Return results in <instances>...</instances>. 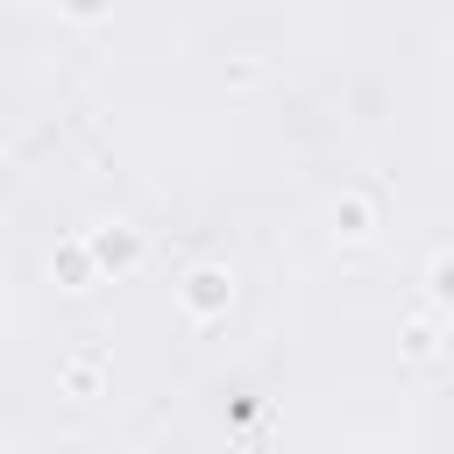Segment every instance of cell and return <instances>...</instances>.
<instances>
[{"mask_svg":"<svg viewBox=\"0 0 454 454\" xmlns=\"http://www.w3.org/2000/svg\"><path fill=\"white\" fill-rule=\"evenodd\" d=\"M440 298H454V262H440Z\"/></svg>","mask_w":454,"mask_h":454,"instance_id":"obj_1","label":"cell"}]
</instances>
